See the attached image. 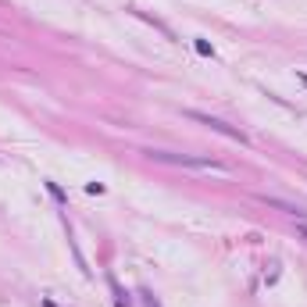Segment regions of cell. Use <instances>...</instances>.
Wrapping results in <instances>:
<instances>
[{
    "instance_id": "3",
    "label": "cell",
    "mask_w": 307,
    "mask_h": 307,
    "mask_svg": "<svg viewBox=\"0 0 307 307\" xmlns=\"http://www.w3.org/2000/svg\"><path fill=\"white\" fill-rule=\"evenodd\" d=\"M132 15H136V18H143V22H150L154 29H158V32H165L168 40H175V32H172V29H168V25H165L161 18H154V15H146V11H132Z\"/></svg>"
},
{
    "instance_id": "8",
    "label": "cell",
    "mask_w": 307,
    "mask_h": 307,
    "mask_svg": "<svg viewBox=\"0 0 307 307\" xmlns=\"http://www.w3.org/2000/svg\"><path fill=\"white\" fill-rule=\"evenodd\" d=\"M296 79H300V83H303V86H307V71H296Z\"/></svg>"
},
{
    "instance_id": "10",
    "label": "cell",
    "mask_w": 307,
    "mask_h": 307,
    "mask_svg": "<svg viewBox=\"0 0 307 307\" xmlns=\"http://www.w3.org/2000/svg\"><path fill=\"white\" fill-rule=\"evenodd\" d=\"M146 307H158V300H154V296H146Z\"/></svg>"
},
{
    "instance_id": "2",
    "label": "cell",
    "mask_w": 307,
    "mask_h": 307,
    "mask_svg": "<svg viewBox=\"0 0 307 307\" xmlns=\"http://www.w3.org/2000/svg\"><path fill=\"white\" fill-rule=\"evenodd\" d=\"M186 118H193V122L207 125V129H211V132H218V136H228V139H236L240 146H247V143H250V136H247V132H240V129H233V125H225L221 118H211V114H200V111H186Z\"/></svg>"
},
{
    "instance_id": "1",
    "label": "cell",
    "mask_w": 307,
    "mask_h": 307,
    "mask_svg": "<svg viewBox=\"0 0 307 307\" xmlns=\"http://www.w3.org/2000/svg\"><path fill=\"white\" fill-rule=\"evenodd\" d=\"M150 161H165V165H182V168H200V172H214V175H228V168L221 161L211 158H189V154H168V150H146Z\"/></svg>"
},
{
    "instance_id": "6",
    "label": "cell",
    "mask_w": 307,
    "mask_h": 307,
    "mask_svg": "<svg viewBox=\"0 0 307 307\" xmlns=\"http://www.w3.org/2000/svg\"><path fill=\"white\" fill-rule=\"evenodd\" d=\"M47 189H50V197H54L57 204H64V193H61V186H57V182H47Z\"/></svg>"
},
{
    "instance_id": "4",
    "label": "cell",
    "mask_w": 307,
    "mask_h": 307,
    "mask_svg": "<svg viewBox=\"0 0 307 307\" xmlns=\"http://www.w3.org/2000/svg\"><path fill=\"white\" fill-rule=\"evenodd\" d=\"M261 204H268V207H279V211H286V214H303L300 207H293V204H286V200H275V197H257Z\"/></svg>"
},
{
    "instance_id": "9",
    "label": "cell",
    "mask_w": 307,
    "mask_h": 307,
    "mask_svg": "<svg viewBox=\"0 0 307 307\" xmlns=\"http://www.w3.org/2000/svg\"><path fill=\"white\" fill-rule=\"evenodd\" d=\"M296 233H300V236H303V240H307V225H296Z\"/></svg>"
},
{
    "instance_id": "5",
    "label": "cell",
    "mask_w": 307,
    "mask_h": 307,
    "mask_svg": "<svg viewBox=\"0 0 307 307\" xmlns=\"http://www.w3.org/2000/svg\"><path fill=\"white\" fill-rule=\"evenodd\" d=\"M107 282H111V289H114V307H132V303H129V296L122 293V286H118V279H114V275H111Z\"/></svg>"
},
{
    "instance_id": "7",
    "label": "cell",
    "mask_w": 307,
    "mask_h": 307,
    "mask_svg": "<svg viewBox=\"0 0 307 307\" xmlns=\"http://www.w3.org/2000/svg\"><path fill=\"white\" fill-rule=\"evenodd\" d=\"M193 47H197V54H204V57H211V54H214V50H211V43H207V40H197V43H193Z\"/></svg>"
}]
</instances>
